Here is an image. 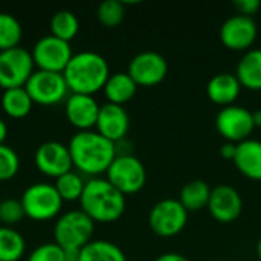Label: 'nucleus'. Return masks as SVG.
<instances>
[{
  "label": "nucleus",
  "instance_id": "473e14b6",
  "mask_svg": "<svg viewBox=\"0 0 261 261\" xmlns=\"http://www.w3.org/2000/svg\"><path fill=\"white\" fill-rule=\"evenodd\" d=\"M234 6L237 8L239 14L252 17L260 9L261 2L260 0H236L234 2Z\"/></svg>",
  "mask_w": 261,
  "mask_h": 261
},
{
  "label": "nucleus",
  "instance_id": "c85d7f7f",
  "mask_svg": "<svg viewBox=\"0 0 261 261\" xmlns=\"http://www.w3.org/2000/svg\"><path fill=\"white\" fill-rule=\"evenodd\" d=\"M98 21L106 28H116L125 17V5L121 0H104L96 9Z\"/></svg>",
  "mask_w": 261,
  "mask_h": 261
},
{
  "label": "nucleus",
  "instance_id": "7c9ffc66",
  "mask_svg": "<svg viewBox=\"0 0 261 261\" xmlns=\"http://www.w3.org/2000/svg\"><path fill=\"white\" fill-rule=\"evenodd\" d=\"M26 217L20 199H5L0 202V223L12 228Z\"/></svg>",
  "mask_w": 261,
  "mask_h": 261
},
{
  "label": "nucleus",
  "instance_id": "2eb2a0df",
  "mask_svg": "<svg viewBox=\"0 0 261 261\" xmlns=\"http://www.w3.org/2000/svg\"><path fill=\"white\" fill-rule=\"evenodd\" d=\"M210 214L220 223L236 222L243 211V197L237 188L228 184H219L211 190L208 202Z\"/></svg>",
  "mask_w": 261,
  "mask_h": 261
},
{
  "label": "nucleus",
  "instance_id": "dca6fc26",
  "mask_svg": "<svg viewBox=\"0 0 261 261\" xmlns=\"http://www.w3.org/2000/svg\"><path fill=\"white\" fill-rule=\"evenodd\" d=\"M101 106L92 95L70 93L64 104V113L70 125L78 132L92 130L96 125Z\"/></svg>",
  "mask_w": 261,
  "mask_h": 261
},
{
  "label": "nucleus",
  "instance_id": "c756f323",
  "mask_svg": "<svg viewBox=\"0 0 261 261\" xmlns=\"http://www.w3.org/2000/svg\"><path fill=\"white\" fill-rule=\"evenodd\" d=\"M20 170V158L14 148L6 144L0 145V182L11 180Z\"/></svg>",
  "mask_w": 261,
  "mask_h": 261
},
{
  "label": "nucleus",
  "instance_id": "58836bf2",
  "mask_svg": "<svg viewBox=\"0 0 261 261\" xmlns=\"http://www.w3.org/2000/svg\"><path fill=\"white\" fill-rule=\"evenodd\" d=\"M257 255H258V258L261 260V237L258 239V242H257Z\"/></svg>",
  "mask_w": 261,
  "mask_h": 261
},
{
  "label": "nucleus",
  "instance_id": "ddd939ff",
  "mask_svg": "<svg viewBox=\"0 0 261 261\" xmlns=\"http://www.w3.org/2000/svg\"><path fill=\"white\" fill-rule=\"evenodd\" d=\"M258 28L254 17L234 14L229 15L220 26V41L232 50H248L257 40Z\"/></svg>",
  "mask_w": 261,
  "mask_h": 261
},
{
  "label": "nucleus",
  "instance_id": "f8f14e48",
  "mask_svg": "<svg viewBox=\"0 0 261 261\" xmlns=\"http://www.w3.org/2000/svg\"><path fill=\"white\" fill-rule=\"evenodd\" d=\"M127 72L138 86L151 87L165 80L168 61L158 50H142L130 60Z\"/></svg>",
  "mask_w": 261,
  "mask_h": 261
},
{
  "label": "nucleus",
  "instance_id": "f03ea898",
  "mask_svg": "<svg viewBox=\"0 0 261 261\" xmlns=\"http://www.w3.org/2000/svg\"><path fill=\"white\" fill-rule=\"evenodd\" d=\"M63 75L70 93L93 96V93L104 89L110 76V67L101 54L95 50H83L73 54Z\"/></svg>",
  "mask_w": 261,
  "mask_h": 261
},
{
  "label": "nucleus",
  "instance_id": "4c0bfd02",
  "mask_svg": "<svg viewBox=\"0 0 261 261\" xmlns=\"http://www.w3.org/2000/svg\"><path fill=\"white\" fill-rule=\"evenodd\" d=\"M252 119H254V125L255 127H261V109L252 112Z\"/></svg>",
  "mask_w": 261,
  "mask_h": 261
},
{
  "label": "nucleus",
  "instance_id": "e433bc0d",
  "mask_svg": "<svg viewBox=\"0 0 261 261\" xmlns=\"http://www.w3.org/2000/svg\"><path fill=\"white\" fill-rule=\"evenodd\" d=\"M6 138H8V125L3 119H0V145L5 144Z\"/></svg>",
  "mask_w": 261,
  "mask_h": 261
},
{
  "label": "nucleus",
  "instance_id": "6e6552de",
  "mask_svg": "<svg viewBox=\"0 0 261 261\" xmlns=\"http://www.w3.org/2000/svg\"><path fill=\"white\" fill-rule=\"evenodd\" d=\"M34 70L31 50L17 46L0 52V87L3 90L24 87Z\"/></svg>",
  "mask_w": 261,
  "mask_h": 261
},
{
  "label": "nucleus",
  "instance_id": "9d476101",
  "mask_svg": "<svg viewBox=\"0 0 261 261\" xmlns=\"http://www.w3.org/2000/svg\"><path fill=\"white\" fill-rule=\"evenodd\" d=\"M31 55L37 69L63 73L70 58L73 57V52L70 43L49 34L35 41Z\"/></svg>",
  "mask_w": 261,
  "mask_h": 261
},
{
  "label": "nucleus",
  "instance_id": "72a5a7b5",
  "mask_svg": "<svg viewBox=\"0 0 261 261\" xmlns=\"http://www.w3.org/2000/svg\"><path fill=\"white\" fill-rule=\"evenodd\" d=\"M236 151H237V144L234 142H225L222 147H220V154L222 158L228 159V161H234V156H236Z\"/></svg>",
  "mask_w": 261,
  "mask_h": 261
},
{
  "label": "nucleus",
  "instance_id": "39448f33",
  "mask_svg": "<svg viewBox=\"0 0 261 261\" xmlns=\"http://www.w3.org/2000/svg\"><path fill=\"white\" fill-rule=\"evenodd\" d=\"M20 202L23 205L26 217L35 222L52 220L58 217L63 208V199L60 197L58 191L54 185L46 182L29 185L23 191Z\"/></svg>",
  "mask_w": 261,
  "mask_h": 261
},
{
  "label": "nucleus",
  "instance_id": "2f4dec72",
  "mask_svg": "<svg viewBox=\"0 0 261 261\" xmlns=\"http://www.w3.org/2000/svg\"><path fill=\"white\" fill-rule=\"evenodd\" d=\"M26 261H64V251L55 242L43 243L29 254Z\"/></svg>",
  "mask_w": 261,
  "mask_h": 261
},
{
  "label": "nucleus",
  "instance_id": "bb28decb",
  "mask_svg": "<svg viewBox=\"0 0 261 261\" xmlns=\"http://www.w3.org/2000/svg\"><path fill=\"white\" fill-rule=\"evenodd\" d=\"M54 187L58 191L60 197L63 199V202H75V200L80 202L84 187H86V182L80 173L69 171L66 174L60 176L58 179H55Z\"/></svg>",
  "mask_w": 261,
  "mask_h": 261
},
{
  "label": "nucleus",
  "instance_id": "a211bd4d",
  "mask_svg": "<svg viewBox=\"0 0 261 261\" xmlns=\"http://www.w3.org/2000/svg\"><path fill=\"white\" fill-rule=\"evenodd\" d=\"M240 92L242 84L232 72H219L211 76L206 84L208 98L214 104H219L222 107L236 104V99L239 98Z\"/></svg>",
  "mask_w": 261,
  "mask_h": 261
},
{
  "label": "nucleus",
  "instance_id": "412c9836",
  "mask_svg": "<svg viewBox=\"0 0 261 261\" xmlns=\"http://www.w3.org/2000/svg\"><path fill=\"white\" fill-rule=\"evenodd\" d=\"M138 87L139 86L128 75V72H115L110 73L102 90L107 98V102L124 106L136 95Z\"/></svg>",
  "mask_w": 261,
  "mask_h": 261
},
{
  "label": "nucleus",
  "instance_id": "f257e3e1",
  "mask_svg": "<svg viewBox=\"0 0 261 261\" xmlns=\"http://www.w3.org/2000/svg\"><path fill=\"white\" fill-rule=\"evenodd\" d=\"M69 151L73 168L80 173L98 177L107 173L109 167L118 156V147L96 130L76 132L69 141Z\"/></svg>",
  "mask_w": 261,
  "mask_h": 261
},
{
  "label": "nucleus",
  "instance_id": "9b49d317",
  "mask_svg": "<svg viewBox=\"0 0 261 261\" xmlns=\"http://www.w3.org/2000/svg\"><path fill=\"white\" fill-rule=\"evenodd\" d=\"M216 128L228 142H243L251 138V133L255 128L252 110L239 104L222 107L216 115Z\"/></svg>",
  "mask_w": 261,
  "mask_h": 261
},
{
  "label": "nucleus",
  "instance_id": "0eeeda50",
  "mask_svg": "<svg viewBox=\"0 0 261 261\" xmlns=\"http://www.w3.org/2000/svg\"><path fill=\"white\" fill-rule=\"evenodd\" d=\"M188 223V211L179 199L167 197L156 202L148 214V225L151 231L164 239L174 237L184 231Z\"/></svg>",
  "mask_w": 261,
  "mask_h": 261
},
{
  "label": "nucleus",
  "instance_id": "f704fd0d",
  "mask_svg": "<svg viewBox=\"0 0 261 261\" xmlns=\"http://www.w3.org/2000/svg\"><path fill=\"white\" fill-rule=\"evenodd\" d=\"M153 261H191L188 257L177 254V252H164L161 255H158Z\"/></svg>",
  "mask_w": 261,
  "mask_h": 261
},
{
  "label": "nucleus",
  "instance_id": "5701e85b",
  "mask_svg": "<svg viewBox=\"0 0 261 261\" xmlns=\"http://www.w3.org/2000/svg\"><path fill=\"white\" fill-rule=\"evenodd\" d=\"M2 109L3 112L12 118V119H21L26 118L34 106L32 98L29 96L28 90L24 87H15V89H8L3 90L2 95Z\"/></svg>",
  "mask_w": 261,
  "mask_h": 261
},
{
  "label": "nucleus",
  "instance_id": "4be33fe9",
  "mask_svg": "<svg viewBox=\"0 0 261 261\" xmlns=\"http://www.w3.org/2000/svg\"><path fill=\"white\" fill-rule=\"evenodd\" d=\"M211 190L213 188L208 185V182L202 179H193L180 188L179 202L188 213L203 210L208 206Z\"/></svg>",
  "mask_w": 261,
  "mask_h": 261
},
{
  "label": "nucleus",
  "instance_id": "cd10ccee",
  "mask_svg": "<svg viewBox=\"0 0 261 261\" xmlns=\"http://www.w3.org/2000/svg\"><path fill=\"white\" fill-rule=\"evenodd\" d=\"M23 28L9 12H0V52L20 46Z\"/></svg>",
  "mask_w": 261,
  "mask_h": 261
},
{
  "label": "nucleus",
  "instance_id": "a878e982",
  "mask_svg": "<svg viewBox=\"0 0 261 261\" xmlns=\"http://www.w3.org/2000/svg\"><path fill=\"white\" fill-rule=\"evenodd\" d=\"M80 31L78 17L67 9L57 11L50 18V35L70 43Z\"/></svg>",
  "mask_w": 261,
  "mask_h": 261
},
{
  "label": "nucleus",
  "instance_id": "6ab92c4d",
  "mask_svg": "<svg viewBox=\"0 0 261 261\" xmlns=\"http://www.w3.org/2000/svg\"><path fill=\"white\" fill-rule=\"evenodd\" d=\"M234 165L237 170L252 180H261V141L249 138L237 144L234 156Z\"/></svg>",
  "mask_w": 261,
  "mask_h": 261
},
{
  "label": "nucleus",
  "instance_id": "f3484780",
  "mask_svg": "<svg viewBox=\"0 0 261 261\" xmlns=\"http://www.w3.org/2000/svg\"><path fill=\"white\" fill-rule=\"evenodd\" d=\"M96 132L107 138L109 141L118 144L122 141L130 128V116L124 106L106 102L99 109V115L96 119Z\"/></svg>",
  "mask_w": 261,
  "mask_h": 261
},
{
  "label": "nucleus",
  "instance_id": "aec40b11",
  "mask_svg": "<svg viewBox=\"0 0 261 261\" xmlns=\"http://www.w3.org/2000/svg\"><path fill=\"white\" fill-rule=\"evenodd\" d=\"M236 76L242 87L261 90V47L248 49L237 63Z\"/></svg>",
  "mask_w": 261,
  "mask_h": 261
},
{
  "label": "nucleus",
  "instance_id": "393cba45",
  "mask_svg": "<svg viewBox=\"0 0 261 261\" xmlns=\"http://www.w3.org/2000/svg\"><path fill=\"white\" fill-rule=\"evenodd\" d=\"M26 251L23 236L9 226L0 225V261H20Z\"/></svg>",
  "mask_w": 261,
  "mask_h": 261
},
{
  "label": "nucleus",
  "instance_id": "423d86ee",
  "mask_svg": "<svg viewBox=\"0 0 261 261\" xmlns=\"http://www.w3.org/2000/svg\"><path fill=\"white\" fill-rule=\"evenodd\" d=\"M106 174V179L124 196L141 191L147 182V170L144 164L132 153L118 154Z\"/></svg>",
  "mask_w": 261,
  "mask_h": 261
},
{
  "label": "nucleus",
  "instance_id": "7ed1b4c3",
  "mask_svg": "<svg viewBox=\"0 0 261 261\" xmlns=\"http://www.w3.org/2000/svg\"><path fill=\"white\" fill-rule=\"evenodd\" d=\"M80 205L95 223H113L125 213L127 200L107 179L92 177L86 182Z\"/></svg>",
  "mask_w": 261,
  "mask_h": 261
},
{
  "label": "nucleus",
  "instance_id": "20e7f679",
  "mask_svg": "<svg viewBox=\"0 0 261 261\" xmlns=\"http://www.w3.org/2000/svg\"><path fill=\"white\" fill-rule=\"evenodd\" d=\"M93 231L95 222L81 210H72L57 219L54 239L63 249H83L92 242Z\"/></svg>",
  "mask_w": 261,
  "mask_h": 261
},
{
  "label": "nucleus",
  "instance_id": "b1692460",
  "mask_svg": "<svg viewBox=\"0 0 261 261\" xmlns=\"http://www.w3.org/2000/svg\"><path fill=\"white\" fill-rule=\"evenodd\" d=\"M80 261H127L122 249L109 240H92L81 249Z\"/></svg>",
  "mask_w": 261,
  "mask_h": 261
},
{
  "label": "nucleus",
  "instance_id": "c9c22d12",
  "mask_svg": "<svg viewBox=\"0 0 261 261\" xmlns=\"http://www.w3.org/2000/svg\"><path fill=\"white\" fill-rule=\"evenodd\" d=\"M64 251V261H80L81 249H63Z\"/></svg>",
  "mask_w": 261,
  "mask_h": 261
},
{
  "label": "nucleus",
  "instance_id": "1a4fd4ad",
  "mask_svg": "<svg viewBox=\"0 0 261 261\" xmlns=\"http://www.w3.org/2000/svg\"><path fill=\"white\" fill-rule=\"evenodd\" d=\"M24 89L28 90L34 104L40 106H55L61 101H66L70 92L63 73L40 69L34 70Z\"/></svg>",
  "mask_w": 261,
  "mask_h": 261
},
{
  "label": "nucleus",
  "instance_id": "4468645a",
  "mask_svg": "<svg viewBox=\"0 0 261 261\" xmlns=\"http://www.w3.org/2000/svg\"><path fill=\"white\" fill-rule=\"evenodd\" d=\"M34 162L41 174L54 179H58L60 176L72 171L73 168L69 145H64L58 141L43 142L35 150Z\"/></svg>",
  "mask_w": 261,
  "mask_h": 261
}]
</instances>
